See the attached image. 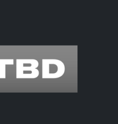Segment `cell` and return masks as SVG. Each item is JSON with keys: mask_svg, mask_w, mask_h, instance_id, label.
Masks as SVG:
<instances>
[{"mask_svg": "<svg viewBox=\"0 0 118 124\" xmlns=\"http://www.w3.org/2000/svg\"><path fill=\"white\" fill-rule=\"evenodd\" d=\"M65 67L62 61L56 59H43L42 78H57L64 74Z\"/></svg>", "mask_w": 118, "mask_h": 124, "instance_id": "cell-1", "label": "cell"}, {"mask_svg": "<svg viewBox=\"0 0 118 124\" xmlns=\"http://www.w3.org/2000/svg\"><path fill=\"white\" fill-rule=\"evenodd\" d=\"M34 66L22 67L17 66V78H35L38 77L39 72Z\"/></svg>", "mask_w": 118, "mask_h": 124, "instance_id": "cell-2", "label": "cell"}]
</instances>
